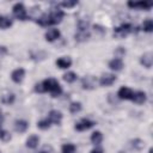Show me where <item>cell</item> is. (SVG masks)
Here are the masks:
<instances>
[{"instance_id":"obj_1","label":"cell","mask_w":153,"mask_h":153,"mask_svg":"<svg viewBox=\"0 0 153 153\" xmlns=\"http://www.w3.org/2000/svg\"><path fill=\"white\" fill-rule=\"evenodd\" d=\"M65 17V12L60 8H54L50 13H44L39 18H37L36 23L41 26H51L61 23Z\"/></svg>"},{"instance_id":"obj_2","label":"cell","mask_w":153,"mask_h":153,"mask_svg":"<svg viewBox=\"0 0 153 153\" xmlns=\"http://www.w3.org/2000/svg\"><path fill=\"white\" fill-rule=\"evenodd\" d=\"M42 85H43L44 92H49L53 98H56L62 94V87L59 84V81L54 78H48V79L43 80Z\"/></svg>"},{"instance_id":"obj_3","label":"cell","mask_w":153,"mask_h":153,"mask_svg":"<svg viewBox=\"0 0 153 153\" xmlns=\"http://www.w3.org/2000/svg\"><path fill=\"white\" fill-rule=\"evenodd\" d=\"M135 29L136 27H134L130 23H123L120 26H117V27L114 29V37H116V38H124L129 33L135 32L136 31Z\"/></svg>"},{"instance_id":"obj_4","label":"cell","mask_w":153,"mask_h":153,"mask_svg":"<svg viewBox=\"0 0 153 153\" xmlns=\"http://www.w3.org/2000/svg\"><path fill=\"white\" fill-rule=\"evenodd\" d=\"M12 12H13V16L18 19V20H26L27 19V13H26V8L24 6L23 2H17L13 5L12 7Z\"/></svg>"},{"instance_id":"obj_5","label":"cell","mask_w":153,"mask_h":153,"mask_svg":"<svg viewBox=\"0 0 153 153\" xmlns=\"http://www.w3.org/2000/svg\"><path fill=\"white\" fill-rule=\"evenodd\" d=\"M94 124H96L94 121H91V120H88V118H81L79 122L75 123L74 129H75L76 131H85V130H88L90 128H92Z\"/></svg>"},{"instance_id":"obj_6","label":"cell","mask_w":153,"mask_h":153,"mask_svg":"<svg viewBox=\"0 0 153 153\" xmlns=\"http://www.w3.org/2000/svg\"><path fill=\"white\" fill-rule=\"evenodd\" d=\"M116 80H117V76L115 74H112V73H104L99 78V85L103 86V87L111 86Z\"/></svg>"},{"instance_id":"obj_7","label":"cell","mask_w":153,"mask_h":153,"mask_svg":"<svg viewBox=\"0 0 153 153\" xmlns=\"http://www.w3.org/2000/svg\"><path fill=\"white\" fill-rule=\"evenodd\" d=\"M127 6L130 8H141L145 11H149L153 6V4L151 1H128Z\"/></svg>"},{"instance_id":"obj_8","label":"cell","mask_w":153,"mask_h":153,"mask_svg":"<svg viewBox=\"0 0 153 153\" xmlns=\"http://www.w3.org/2000/svg\"><path fill=\"white\" fill-rule=\"evenodd\" d=\"M134 91L127 86H122L117 92V98L121 100H131Z\"/></svg>"},{"instance_id":"obj_9","label":"cell","mask_w":153,"mask_h":153,"mask_svg":"<svg viewBox=\"0 0 153 153\" xmlns=\"http://www.w3.org/2000/svg\"><path fill=\"white\" fill-rule=\"evenodd\" d=\"M96 78L93 75H86L81 79V87L84 90H93L96 87Z\"/></svg>"},{"instance_id":"obj_10","label":"cell","mask_w":153,"mask_h":153,"mask_svg":"<svg viewBox=\"0 0 153 153\" xmlns=\"http://www.w3.org/2000/svg\"><path fill=\"white\" fill-rule=\"evenodd\" d=\"M24 76H25V69L19 67V68H16L14 71H12L11 73V80L16 84H20L23 80H24Z\"/></svg>"},{"instance_id":"obj_11","label":"cell","mask_w":153,"mask_h":153,"mask_svg":"<svg viewBox=\"0 0 153 153\" xmlns=\"http://www.w3.org/2000/svg\"><path fill=\"white\" fill-rule=\"evenodd\" d=\"M47 118L51 124H60L61 121H62V114L59 110H50L48 112V117Z\"/></svg>"},{"instance_id":"obj_12","label":"cell","mask_w":153,"mask_h":153,"mask_svg":"<svg viewBox=\"0 0 153 153\" xmlns=\"http://www.w3.org/2000/svg\"><path fill=\"white\" fill-rule=\"evenodd\" d=\"M140 63H141L145 68L149 69V68L152 67V65H153V54H152L151 51H147V53L142 54L141 57H140Z\"/></svg>"},{"instance_id":"obj_13","label":"cell","mask_w":153,"mask_h":153,"mask_svg":"<svg viewBox=\"0 0 153 153\" xmlns=\"http://www.w3.org/2000/svg\"><path fill=\"white\" fill-rule=\"evenodd\" d=\"M109 68L114 72H120L123 69L124 65H123V60L122 59H118V57H114L112 60L109 61Z\"/></svg>"},{"instance_id":"obj_14","label":"cell","mask_w":153,"mask_h":153,"mask_svg":"<svg viewBox=\"0 0 153 153\" xmlns=\"http://www.w3.org/2000/svg\"><path fill=\"white\" fill-rule=\"evenodd\" d=\"M60 36H61V32H60L59 29H49V30L45 32L44 38H45L47 42H54V41L59 39Z\"/></svg>"},{"instance_id":"obj_15","label":"cell","mask_w":153,"mask_h":153,"mask_svg":"<svg viewBox=\"0 0 153 153\" xmlns=\"http://www.w3.org/2000/svg\"><path fill=\"white\" fill-rule=\"evenodd\" d=\"M55 63L60 69H67L72 66V59L69 56H62V57H59L55 61Z\"/></svg>"},{"instance_id":"obj_16","label":"cell","mask_w":153,"mask_h":153,"mask_svg":"<svg viewBox=\"0 0 153 153\" xmlns=\"http://www.w3.org/2000/svg\"><path fill=\"white\" fill-rule=\"evenodd\" d=\"M27 128H29V122H27V121L22 120V118L14 121V130H16L17 133L23 134V133H25V131L27 130Z\"/></svg>"},{"instance_id":"obj_17","label":"cell","mask_w":153,"mask_h":153,"mask_svg":"<svg viewBox=\"0 0 153 153\" xmlns=\"http://www.w3.org/2000/svg\"><path fill=\"white\" fill-rule=\"evenodd\" d=\"M39 140H41V139H39V136H38V135L32 134V135H30V136L26 139V141H25V146H26L27 148L35 149V148H37V147H38Z\"/></svg>"},{"instance_id":"obj_18","label":"cell","mask_w":153,"mask_h":153,"mask_svg":"<svg viewBox=\"0 0 153 153\" xmlns=\"http://www.w3.org/2000/svg\"><path fill=\"white\" fill-rule=\"evenodd\" d=\"M131 100H133L135 104H143V103H146V100H147V96H146V93H145L143 91H136V92L133 93Z\"/></svg>"},{"instance_id":"obj_19","label":"cell","mask_w":153,"mask_h":153,"mask_svg":"<svg viewBox=\"0 0 153 153\" xmlns=\"http://www.w3.org/2000/svg\"><path fill=\"white\" fill-rule=\"evenodd\" d=\"M14 100H16V96L12 92H6L0 98V102L2 104H5V105H12L14 103Z\"/></svg>"},{"instance_id":"obj_20","label":"cell","mask_w":153,"mask_h":153,"mask_svg":"<svg viewBox=\"0 0 153 153\" xmlns=\"http://www.w3.org/2000/svg\"><path fill=\"white\" fill-rule=\"evenodd\" d=\"M13 24L12 19L7 16H0V29L1 30H6L8 27H11Z\"/></svg>"},{"instance_id":"obj_21","label":"cell","mask_w":153,"mask_h":153,"mask_svg":"<svg viewBox=\"0 0 153 153\" xmlns=\"http://www.w3.org/2000/svg\"><path fill=\"white\" fill-rule=\"evenodd\" d=\"M91 142L93 143V145H96V146H98V145H100L102 143V141H103V134H102V131H99V130H96V131H93L92 134H91Z\"/></svg>"},{"instance_id":"obj_22","label":"cell","mask_w":153,"mask_h":153,"mask_svg":"<svg viewBox=\"0 0 153 153\" xmlns=\"http://www.w3.org/2000/svg\"><path fill=\"white\" fill-rule=\"evenodd\" d=\"M74 38L76 42H86L90 38V32L88 31H78L74 35Z\"/></svg>"},{"instance_id":"obj_23","label":"cell","mask_w":153,"mask_h":153,"mask_svg":"<svg viewBox=\"0 0 153 153\" xmlns=\"http://www.w3.org/2000/svg\"><path fill=\"white\" fill-rule=\"evenodd\" d=\"M76 151V146L74 143H63L61 147V153H75Z\"/></svg>"},{"instance_id":"obj_24","label":"cell","mask_w":153,"mask_h":153,"mask_svg":"<svg viewBox=\"0 0 153 153\" xmlns=\"http://www.w3.org/2000/svg\"><path fill=\"white\" fill-rule=\"evenodd\" d=\"M62 78H63V80H65L66 82L72 84V82L76 81L78 75H76V73H74V72H67V73H65V74L62 75Z\"/></svg>"},{"instance_id":"obj_25","label":"cell","mask_w":153,"mask_h":153,"mask_svg":"<svg viewBox=\"0 0 153 153\" xmlns=\"http://www.w3.org/2000/svg\"><path fill=\"white\" fill-rule=\"evenodd\" d=\"M130 146L136 151H141L145 147V141L141 139H133L130 141Z\"/></svg>"},{"instance_id":"obj_26","label":"cell","mask_w":153,"mask_h":153,"mask_svg":"<svg viewBox=\"0 0 153 153\" xmlns=\"http://www.w3.org/2000/svg\"><path fill=\"white\" fill-rule=\"evenodd\" d=\"M76 26H78V31H88L90 23L86 19H79L76 23Z\"/></svg>"},{"instance_id":"obj_27","label":"cell","mask_w":153,"mask_h":153,"mask_svg":"<svg viewBox=\"0 0 153 153\" xmlns=\"http://www.w3.org/2000/svg\"><path fill=\"white\" fill-rule=\"evenodd\" d=\"M81 109H82V105L80 102H72L69 104V112L71 114H78L81 111Z\"/></svg>"},{"instance_id":"obj_28","label":"cell","mask_w":153,"mask_h":153,"mask_svg":"<svg viewBox=\"0 0 153 153\" xmlns=\"http://www.w3.org/2000/svg\"><path fill=\"white\" fill-rule=\"evenodd\" d=\"M141 27H142V30L145 32H152L153 31V20L149 19V18H147L146 20H143Z\"/></svg>"},{"instance_id":"obj_29","label":"cell","mask_w":153,"mask_h":153,"mask_svg":"<svg viewBox=\"0 0 153 153\" xmlns=\"http://www.w3.org/2000/svg\"><path fill=\"white\" fill-rule=\"evenodd\" d=\"M79 4L78 0H67V1H62V2H59L57 6H61V7H65V8H72L74 6H76Z\"/></svg>"},{"instance_id":"obj_30","label":"cell","mask_w":153,"mask_h":153,"mask_svg":"<svg viewBox=\"0 0 153 153\" xmlns=\"http://www.w3.org/2000/svg\"><path fill=\"white\" fill-rule=\"evenodd\" d=\"M11 139H12L11 133H10L8 130H6V129L0 128V140L4 141V142H8Z\"/></svg>"},{"instance_id":"obj_31","label":"cell","mask_w":153,"mask_h":153,"mask_svg":"<svg viewBox=\"0 0 153 153\" xmlns=\"http://www.w3.org/2000/svg\"><path fill=\"white\" fill-rule=\"evenodd\" d=\"M50 126H51V123L48 121V118H44V120H41V121L37 122V128H39V129H42V130L49 129Z\"/></svg>"},{"instance_id":"obj_32","label":"cell","mask_w":153,"mask_h":153,"mask_svg":"<svg viewBox=\"0 0 153 153\" xmlns=\"http://www.w3.org/2000/svg\"><path fill=\"white\" fill-rule=\"evenodd\" d=\"M115 54H116V57L122 59V57L126 55V49H124V48H122V47H118V48L115 50Z\"/></svg>"},{"instance_id":"obj_33","label":"cell","mask_w":153,"mask_h":153,"mask_svg":"<svg viewBox=\"0 0 153 153\" xmlns=\"http://www.w3.org/2000/svg\"><path fill=\"white\" fill-rule=\"evenodd\" d=\"M33 91L37 92V93H44V88H43L42 82H37V84L33 86Z\"/></svg>"},{"instance_id":"obj_34","label":"cell","mask_w":153,"mask_h":153,"mask_svg":"<svg viewBox=\"0 0 153 153\" xmlns=\"http://www.w3.org/2000/svg\"><path fill=\"white\" fill-rule=\"evenodd\" d=\"M7 54H8V49H7V47H5V45H0V57L5 56V55H7Z\"/></svg>"},{"instance_id":"obj_35","label":"cell","mask_w":153,"mask_h":153,"mask_svg":"<svg viewBox=\"0 0 153 153\" xmlns=\"http://www.w3.org/2000/svg\"><path fill=\"white\" fill-rule=\"evenodd\" d=\"M93 27H94V31H98V32H100V33H104V32H105V29L102 27L100 25H94Z\"/></svg>"},{"instance_id":"obj_36","label":"cell","mask_w":153,"mask_h":153,"mask_svg":"<svg viewBox=\"0 0 153 153\" xmlns=\"http://www.w3.org/2000/svg\"><path fill=\"white\" fill-rule=\"evenodd\" d=\"M90 153H103V149H102V148H94V149H92Z\"/></svg>"},{"instance_id":"obj_37","label":"cell","mask_w":153,"mask_h":153,"mask_svg":"<svg viewBox=\"0 0 153 153\" xmlns=\"http://www.w3.org/2000/svg\"><path fill=\"white\" fill-rule=\"evenodd\" d=\"M2 123H4V115H2V111H1V109H0V128H1Z\"/></svg>"},{"instance_id":"obj_38","label":"cell","mask_w":153,"mask_h":153,"mask_svg":"<svg viewBox=\"0 0 153 153\" xmlns=\"http://www.w3.org/2000/svg\"><path fill=\"white\" fill-rule=\"evenodd\" d=\"M152 152H153V149H152V148H149V151H148V153H152Z\"/></svg>"},{"instance_id":"obj_39","label":"cell","mask_w":153,"mask_h":153,"mask_svg":"<svg viewBox=\"0 0 153 153\" xmlns=\"http://www.w3.org/2000/svg\"><path fill=\"white\" fill-rule=\"evenodd\" d=\"M41 153H44V152H41Z\"/></svg>"},{"instance_id":"obj_40","label":"cell","mask_w":153,"mask_h":153,"mask_svg":"<svg viewBox=\"0 0 153 153\" xmlns=\"http://www.w3.org/2000/svg\"><path fill=\"white\" fill-rule=\"evenodd\" d=\"M0 153H1V151H0Z\"/></svg>"}]
</instances>
